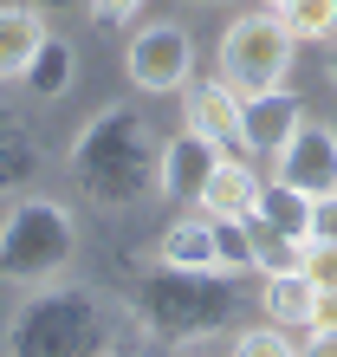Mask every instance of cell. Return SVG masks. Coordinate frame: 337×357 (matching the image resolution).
<instances>
[{
    "instance_id": "10",
    "label": "cell",
    "mask_w": 337,
    "mask_h": 357,
    "mask_svg": "<svg viewBox=\"0 0 337 357\" xmlns=\"http://www.w3.org/2000/svg\"><path fill=\"white\" fill-rule=\"evenodd\" d=\"M260 188H266V182L253 176V162H246V156H221L195 208H201V215H234V221H260Z\"/></svg>"
},
{
    "instance_id": "4",
    "label": "cell",
    "mask_w": 337,
    "mask_h": 357,
    "mask_svg": "<svg viewBox=\"0 0 337 357\" xmlns=\"http://www.w3.org/2000/svg\"><path fill=\"white\" fill-rule=\"evenodd\" d=\"M123 78L150 98H168L195 78V39H188L182 20H150L136 26V39L123 46Z\"/></svg>"
},
{
    "instance_id": "20",
    "label": "cell",
    "mask_w": 337,
    "mask_h": 357,
    "mask_svg": "<svg viewBox=\"0 0 337 357\" xmlns=\"http://www.w3.org/2000/svg\"><path fill=\"white\" fill-rule=\"evenodd\" d=\"M84 13H91L97 33H117V26H130V20L143 13V0H84Z\"/></svg>"
},
{
    "instance_id": "11",
    "label": "cell",
    "mask_w": 337,
    "mask_h": 357,
    "mask_svg": "<svg viewBox=\"0 0 337 357\" xmlns=\"http://www.w3.org/2000/svg\"><path fill=\"white\" fill-rule=\"evenodd\" d=\"M156 254H162L168 273H207V280H227V273H221V254H214V221H207V215L168 221V234H162Z\"/></svg>"
},
{
    "instance_id": "21",
    "label": "cell",
    "mask_w": 337,
    "mask_h": 357,
    "mask_svg": "<svg viewBox=\"0 0 337 357\" xmlns=\"http://www.w3.org/2000/svg\"><path fill=\"white\" fill-rule=\"evenodd\" d=\"M305 273L318 280V292H337V247H331V241H311V260H305Z\"/></svg>"
},
{
    "instance_id": "15",
    "label": "cell",
    "mask_w": 337,
    "mask_h": 357,
    "mask_svg": "<svg viewBox=\"0 0 337 357\" xmlns=\"http://www.w3.org/2000/svg\"><path fill=\"white\" fill-rule=\"evenodd\" d=\"M311 202H318V195H305V188H292L285 176H272V182L260 188V227L311 241Z\"/></svg>"
},
{
    "instance_id": "7",
    "label": "cell",
    "mask_w": 337,
    "mask_h": 357,
    "mask_svg": "<svg viewBox=\"0 0 337 357\" xmlns=\"http://www.w3.org/2000/svg\"><path fill=\"white\" fill-rule=\"evenodd\" d=\"M214 162H221V150L182 123V130L156 150V188H162L168 202H201V188H207V176H214Z\"/></svg>"
},
{
    "instance_id": "19",
    "label": "cell",
    "mask_w": 337,
    "mask_h": 357,
    "mask_svg": "<svg viewBox=\"0 0 337 357\" xmlns=\"http://www.w3.org/2000/svg\"><path fill=\"white\" fill-rule=\"evenodd\" d=\"M234 357H305L299 344H292L285 338V325H253V331H240V338H234Z\"/></svg>"
},
{
    "instance_id": "23",
    "label": "cell",
    "mask_w": 337,
    "mask_h": 357,
    "mask_svg": "<svg viewBox=\"0 0 337 357\" xmlns=\"http://www.w3.org/2000/svg\"><path fill=\"white\" fill-rule=\"evenodd\" d=\"M305 357H337V331H318L311 325V344H299Z\"/></svg>"
},
{
    "instance_id": "2",
    "label": "cell",
    "mask_w": 337,
    "mask_h": 357,
    "mask_svg": "<svg viewBox=\"0 0 337 357\" xmlns=\"http://www.w3.org/2000/svg\"><path fill=\"white\" fill-rule=\"evenodd\" d=\"M72 169L78 182L91 188L97 202H111V208H130L143 195V182H150V137H143V117L136 111H104L91 117L78 130L72 143Z\"/></svg>"
},
{
    "instance_id": "14",
    "label": "cell",
    "mask_w": 337,
    "mask_h": 357,
    "mask_svg": "<svg viewBox=\"0 0 337 357\" xmlns=\"http://www.w3.org/2000/svg\"><path fill=\"white\" fill-rule=\"evenodd\" d=\"M72 78H78V52H72V39L46 33V39H39V52H33V66L19 72V85H26V98L52 104V98H65V91H72Z\"/></svg>"
},
{
    "instance_id": "16",
    "label": "cell",
    "mask_w": 337,
    "mask_h": 357,
    "mask_svg": "<svg viewBox=\"0 0 337 357\" xmlns=\"http://www.w3.org/2000/svg\"><path fill=\"white\" fill-rule=\"evenodd\" d=\"M214 221V254H221V273H246L260 260V227L253 221H234V215H207Z\"/></svg>"
},
{
    "instance_id": "13",
    "label": "cell",
    "mask_w": 337,
    "mask_h": 357,
    "mask_svg": "<svg viewBox=\"0 0 337 357\" xmlns=\"http://www.w3.org/2000/svg\"><path fill=\"white\" fill-rule=\"evenodd\" d=\"M260 312L272 325H305L311 331V319H318V280H311L305 266H292V273H266V292H260Z\"/></svg>"
},
{
    "instance_id": "29",
    "label": "cell",
    "mask_w": 337,
    "mask_h": 357,
    "mask_svg": "<svg viewBox=\"0 0 337 357\" xmlns=\"http://www.w3.org/2000/svg\"><path fill=\"white\" fill-rule=\"evenodd\" d=\"M111 357H123V351H111Z\"/></svg>"
},
{
    "instance_id": "6",
    "label": "cell",
    "mask_w": 337,
    "mask_h": 357,
    "mask_svg": "<svg viewBox=\"0 0 337 357\" xmlns=\"http://www.w3.org/2000/svg\"><path fill=\"white\" fill-rule=\"evenodd\" d=\"M182 123L195 137H207L221 156H246V111H240V91L227 85V78L214 72V78H188L182 85Z\"/></svg>"
},
{
    "instance_id": "27",
    "label": "cell",
    "mask_w": 337,
    "mask_h": 357,
    "mask_svg": "<svg viewBox=\"0 0 337 357\" xmlns=\"http://www.w3.org/2000/svg\"><path fill=\"white\" fill-rule=\"evenodd\" d=\"M182 7H227V0H182Z\"/></svg>"
},
{
    "instance_id": "3",
    "label": "cell",
    "mask_w": 337,
    "mask_h": 357,
    "mask_svg": "<svg viewBox=\"0 0 337 357\" xmlns=\"http://www.w3.org/2000/svg\"><path fill=\"white\" fill-rule=\"evenodd\" d=\"M292 52H299L292 26H285L272 7H260V13H240L234 26L221 33V66H214V72H221L240 98H260V91H272V85H285Z\"/></svg>"
},
{
    "instance_id": "25",
    "label": "cell",
    "mask_w": 337,
    "mask_h": 357,
    "mask_svg": "<svg viewBox=\"0 0 337 357\" xmlns=\"http://www.w3.org/2000/svg\"><path fill=\"white\" fill-rule=\"evenodd\" d=\"M39 13H58V7H84V0H33Z\"/></svg>"
},
{
    "instance_id": "17",
    "label": "cell",
    "mask_w": 337,
    "mask_h": 357,
    "mask_svg": "<svg viewBox=\"0 0 337 357\" xmlns=\"http://www.w3.org/2000/svg\"><path fill=\"white\" fill-rule=\"evenodd\" d=\"M279 20L292 26V39H305V46H324V39H337V0H292Z\"/></svg>"
},
{
    "instance_id": "5",
    "label": "cell",
    "mask_w": 337,
    "mask_h": 357,
    "mask_svg": "<svg viewBox=\"0 0 337 357\" xmlns=\"http://www.w3.org/2000/svg\"><path fill=\"white\" fill-rule=\"evenodd\" d=\"M91 344V312L84 299H65V292H46L19 312V325L7 331V357H78Z\"/></svg>"
},
{
    "instance_id": "18",
    "label": "cell",
    "mask_w": 337,
    "mask_h": 357,
    "mask_svg": "<svg viewBox=\"0 0 337 357\" xmlns=\"http://www.w3.org/2000/svg\"><path fill=\"white\" fill-rule=\"evenodd\" d=\"M260 227V221H253ZM311 260V241H299V234H272V227H260V273H292V266H305Z\"/></svg>"
},
{
    "instance_id": "22",
    "label": "cell",
    "mask_w": 337,
    "mask_h": 357,
    "mask_svg": "<svg viewBox=\"0 0 337 357\" xmlns=\"http://www.w3.org/2000/svg\"><path fill=\"white\" fill-rule=\"evenodd\" d=\"M311 241H331L337 247V188L311 202Z\"/></svg>"
},
{
    "instance_id": "12",
    "label": "cell",
    "mask_w": 337,
    "mask_h": 357,
    "mask_svg": "<svg viewBox=\"0 0 337 357\" xmlns=\"http://www.w3.org/2000/svg\"><path fill=\"white\" fill-rule=\"evenodd\" d=\"M39 39H46V13H39L33 0L0 7V85H19V72L33 66Z\"/></svg>"
},
{
    "instance_id": "26",
    "label": "cell",
    "mask_w": 337,
    "mask_h": 357,
    "mask_svg": "<svg viewBox=\"0 0 337 357\" xmlns=\"http://www.w3.org/2000/svg\"><path fill=\"white\" fill-rule=\"evenodd\" d=\"M324 78L337 85V39H331V52H324Z\"/></svg>"
},
{
    "instance_id": "9",
    "label": "cell",
    "mask_w": 337,
    "mask_h": 357,
    "mask_svg": "<svg viewBox=\"0 0 337 357\" xmlns=\"http://www.w3.org/2000/svg\"><path fill=\"white\" fill-rule=\"evenodd\" d=\"M240 111H246V150L279 156L285 143L299 137V123H305V98L292 91V85H272L260 98H240Z\"/></svg>"
},
{
    "instance_id": "8",
    "label": "cell",
    "mask_w": 337,
    "mask_h": 357,
    "mask_svg": "<svg viewBox=\"0 0 337 357\" xmlns=\"http://www.w3.org/2000/svg\"><path fill=\"white\" fill-rule=\"evenodd\" d=\"M279 176L305 195H331L337 188V123H299V137L279 150Z\"/></svg>"
},
{
    "instance_id": "28",
    "label": "cell",
    "mask_w": 337,
    "mask_h": 357,
    "mask_svg": "<svg viewBox=\"0 0 337 357\" xmlns=\"http://www.w3.org/2000/svg\"><path fill=\"white\" fill-rule=\"evenodd\" d=\"M266 7H272V13H285V7H292V0H266Z\"/></svg>"
},
{
    "instance_id": "24",
    "label": "cell",
    "mask_w": 337,
    "mask_h": 357,
    "mask_svg": "<svg viewBox=\"0 0 337 357\" xmlns=\"http://www.w3.org/2000/svg\"><path fill=\"white\" fill-rule=\"evenodd\" d=\"M318 331H337V292H318V319H311Z\"/></svg>"
},
{
    "instance_id": "1",
    "label": "cell",
    "mask_w": 337,
    "mask_h": 357,
    "mask_svg": "<svg viewBox=\"0 0 337 357\" xmlns=\"http://www.w3.org/2000/svg\"><path fill=\"white\" fill-rule=\"evenodd\" d=\"M78 254V221L58 195H13L0 215V280L52 286Z\"/></svg>"
}]
</instances>
